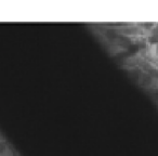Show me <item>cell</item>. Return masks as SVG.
Returning <instances> with one entry per match:
<instances>
[{
    "label": "cell",
    "instance_id": "obj_4",
    "mask_svg": "<svg viewBox=\"0 0 158 156\" xmlns=\"http://www.w3.org/2000/svg\"><path fill=\"white\" fill-rule=\"evenodd\" d=\"M149 34H152V35H158V23H156L155 27H154L153 31H152Z\"/></svg>",
    "mask_w": 158,
    "mask_h": 156
},
{
    "label": "cell",
    "instance_id": "obj_1",
    "mask_svg": "<svg viewBox=\"0 0 158 156\" xmlns=\"http://www.w3.org/2000/svg\"><path fill=\"white\" fill-rule=\"evenodd\" d=\"M145 70H146L147 74H149L152 77H153L154 79L158 80V67H155V66H152V65H147L146 67H145Z\"/></svg>",
    "mask_w": 158,
    "mask_h": 156
},
{
    "label": "cell",
    "instance_id": "obj_2",
    "mask_svg": "<svg viewBox=\"0 0 158 156\" xmlns=\"http://www.w3.org/2000/svg\"><path fill=\"white\" fill-rule=\"evenodd\" d=\"M146 41L149 46H157L158 44V35H152V34H149L146 38Z\"/></svg>",
    "mask_w": 158,
    "mask_h": 156
},
{
    "label": "cell",
    "instance_id": "obj_5",
    "mask_svg": "<svg viewBox=\"0 0 158 156\" xmlns=\"http://www.w3.org/2000/svg\"><path fill=\"white\" fill-rule=\"evenodd\" d=\"M155 53H156V55L158 57V44H157V46H155Z\"/></svg>",
    "mask_w": 158,
    "mask_h": 156
},
{
    "label": "cell",
    "instance_id": "obj_3",
    "mask_svg": "<svg viewBox=\"0 0 158 156\" xmlns=\"http://www.w3.org/2000/svg\"><path fill=\"white\" fill-rule=\"evenodd\" d=\"M151 93H152V97H153V99L155 100V101L158 103V88H154V89H152Z\"/></svg>",
    "mask_w": 158,
    "mask_h": 156
}]
</instances>
